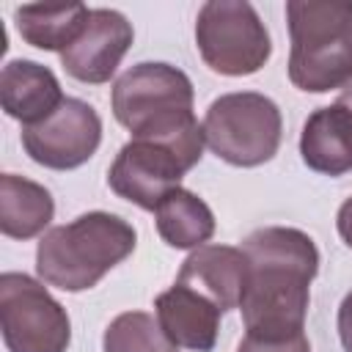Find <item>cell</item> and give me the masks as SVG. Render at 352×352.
<instances>
[{"label":"cell","instance_id":"9","mask_svg":"<svg viewBox=\"0 0 352 352\" xmlns=\"http://www.w3.org/2000/svg\"><path fill=\"white\" fill-rule=\"evenodd\" d=\"M102 143V118L82 102L66 96L63 104L44 121L22 126V146L28 157L52 170H72L88 162Z\"/></svg>","mask_w":352,"mask_h":352},{"label":"cell","instance_id":"12","mask_svg":"<svg viewBox=\"0 0 352 352\" xmlns=\"http://www.w3.org/2000/svg\"><path fill=\"white\" fill-rule=\"evenodd\" d=\"M248 272L250 267L242 248L201 245L184 258L176 283L195 289L198 294L212 300L220 311H231V308H239L242 302Z\"/></svg>","mask_w":352,"mask_h":352},{"label":"cell","instance_id":"7","mask_svg":"<svg viewBox=\"0 0 352 352\" xmlns=\"http://www.w3.org/2000/svg\"><path fill=\"white\" fill-rule=\"evenodd\" d=\"M0 327L8 352H66L72 341L66 308L25 272L0 275Z\"/></svg>","mask_w":352,"mask_h":352},{"label":"cell","instance_id":"15","mask_svg":"<svg viewBox=\"0 0 352 352\" xmlns=\"http://www.w3.org/2000/svg\"><path fill=\"white\" fill-rule=\"evenodd\" d=\"M55 214L50 190L16 173L0 176V231L11 239L38 236Z\"/></svg>","mask_w":352,"mask_h":352},{"label":"cell","instance_id":"19","mask_svg":"<svg viewBox=\"0 0 352 352\" xmlns=\"http://www.w3.org/2000/svg\"><path fill=\"white\" fill-rule=\"evenodd\" d=\"M236 352H311V344L305 333L289 336V338H256L245 336L236 346Z\"/></svg>","mask_w":352,"mask_h":352},{"label":"cell","instance_id":"14","mask_svg":"<svg viewBox=\"0 0 352 352\" xmlns=\"http://www.w3.org/2000/svg\"><path fill=\"white\" fill-rule=\"evenodd\" d=\"M63 91L52 69L36 60H8L0 72V102L6 116L22 121V126H33L50 118L63 104Z\"/></svg>","mask_w":352,"mask_h":352},{"label":"cell","instance_id":"5","mask_svg":"<svg viewBox=\"0 0 352 352\" xmlns=\"http://www.w3.org/2000/svg\"><path fill=\"white\" fill-rule=\"evenodd\" d=\"M206 146L236 168H256L270 162L280 148L283 118L278 104L256 91L223 94L204 116Z\"/></svg>","mask_w":352,"mask_h":352},{"label":"cell","instance_id":"20","mask_svg":"<svg viewBox=\"0 0 352 352\" xmlns=\"http://www.w3.org/2000/svg\"><path fill=\"white\" fill-rule=\"evenodd\" d=\"M338 336L344 349L352 352V292L341 300V308H338Z\"/></svg>","mask_w":352,"mask_h":352},{"label":"cell","instance_id":"8","mask_svg":"<svg viewBox=\"0 0 352 352\" xmlns=\"http://www.w3.org/2000/svg\"><path fill=\"white\" fill-rule=\"evenodd\" d=\"M198 160L201 157L168 143L129 140L113 160L107 184L118 198L154 212L160 201L179 187L182 176L198 165Z\"/></svg>","mask_w":352,"mask_h":352},{"label":"cell","instance_id":"17","mask_svg":"<svg viewBox=\"0 0 352 352\" xmlns=\"http://www.w3.org/2000/svg\"><path fill=\"white\" fill-rule=\"evenodd\" d=\"M91 8L82 3L69 6H19L14 11L16 30L22 41L36 50L63 52L85 28Z\"/></svg>","mask_w":352,"mask_h":352},{"label":"cell","instance_id":"2","mask_svg":"<svg viewBox=\"0 0 352 352\" xmlns=\"http://www.w3.org/2000/svg\"><path fill=\"white\" fill-rule=\"evenodd\" d=\"M113 116L132 140H157L204 157V126L192 113V82L170 63H138L113 85Z\"/></svg>","mask_w":352,"mask_h":352},{"label":"cell","instance_id":"18","mask_svg":"<svg viewBox=\"0 0 352 352\" xmlns=\"http://www.w3.org/2000/svg\"><path fill=\"white\" fill-rule=\"evenodd\" d=\"M104 352H179L160 322L146 311L118 314L102 338Z\"/></svg>","mask_w":352,"mask_h":352},{"label":"cell","instance_id":"6","mask_svg":"<svg viewBox=\"0 0 352 352\" xmlns=\"http://www.w3.org/2000/svg\"><path fill=\"white\" fill-rule=\"evenodd\" d=\"M204 63L226 77L256 74L272 55L270 33L248 0H209L195 19Z\"/></svg>","mask_w":352,"mask_h":352},{"label":"cell","instance_id":"21","mask_svg":"<svg viewBox=\"0 0 352 352\" xmlns=\"http://www.w3.org/2000/svg\"><path fill=\"white\" fill-rule=\"evenodd\" d=\"M336 226H338V234L341 239L352 248V198H346L338 209V217H336Z\"/></svg>","mask_w":352,"mask_h":352},{"label":"cell","instance_id":"4","mask_svg":"<svg viewBox=\"0 0 352 352\" xmlns=\"http://www.w3.org/2000/svg\"><path fill=\"white\" fill-rule=\"evenodd\" d=\"M292 36L289 80L308 94L336 91L352 82V3L289 0Z\"/></svg>","mask_w":352,"mask_h":352},{"label":"cell","instance_id":"11","mask_svg":"<svg viewBox=\"0 0 352 352\" xmlns=\"http://www.w3.org/2000/svg\"><path fill=\"white\" fill-rule=\"evenodd\" d=\"M302 162L324 176H344L352 170V85L327 107H316L300 135Z\"/></svg>","mask_w":352,"mask_h":352},{"label":"cell","instance_id":"16","mask_svg":"<svg viewBox=\"0 0 352 352\" xmlns=\"http://www.w3.org/2000/svg\"><path fill=\"white\" fill-rule=\"evenodd\" d=\"M154 220L160 236L176 250H190V248L195 250L204 242H209L214 234L212 209L206 206L204 198H198L184 187L170 190L160 201V206L154 209Z\"/></svg>","mask_w":352,"mask_h":352},{"label":"cell","instance_id":"10","mask_svg":"<svg viewBox=\"0 0 352 352\" xmlns=\"http://www.w3.org/2000/svg\"><path fill=\"white\" fill-rule=\"evenodd\" d=\"M135 30L121 11L113 8H91V16L82 33L60 52V63L66 74L80 82H107L126 50L132 47Z\"/></svg>","mask_w":352,"mask_h":352},{"label":"cell","instance_id":"1","mask_svg":"<svg viewBox=\"0 0 352 352\" xmlns=\"http://www.w3.org/2000/svg\"><path fill=\"white\" fill-rule=\"evenodd\" d=\"M242 250L248 256V286L242 294L245 336L289 338L302 333L311 280L319 272V250L300 228H256Z\"/></svg>","mask_w":352,"mask_h":352},{"label":"cell","instance_id":"13","mask_svg":"<svg viewBox=\"0 0 352 352\" xmlns=\"http://www.w3.org/2000/svg\"><path fill=\"white\" fill-rule=\"evenodd\" d=\"M157 322L165 336L184 349L212 352L220 330V308L184 283H173L154 300Z\"/></svg>","mask_w":352,"mask_h":352},{"label":"cell","instance_id":"3","mask_svg":"<svg viewBox=\"0 0 352 352\" xmlns=\"http://www.w3.org/2000/svg\"><path fill=\"white\" fill-rule=\"evenodd\" d=\"M135 228L110 212H88L50 228L36 248V272L47 286L85 292L135 250Z\"/></svg>","mask_w":352,"mask_h":352}]
</instances>
